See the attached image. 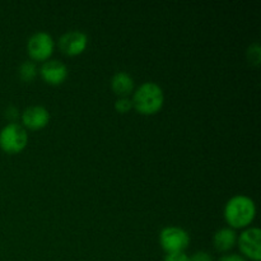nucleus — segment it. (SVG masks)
<instances>
[{
	"label": "nucleus",
	"instance_id": "f257e3e1",
	"mask_svg": "<svg viewBox=\"0 0 261 261\" xmlns=\"http://www.w3.org/2000/svg\"><path fill=\"white\" fill-rule=\"evenodd\" d=\"M256 204L250 196L234 195L224 205V219L231 228H246L254 222Z\"/></svg>",
	"mask_w": 261,
	"mask_h": 261
},
{
	"label": "nucleus",
	"instance_id": "f03ea898",
	"mask_svg": "<svg viewBox=\"0 0 261 261\" xmlns=\"http://www.w3.org/2000/svg\"><path fill=\"white\" fill-rule=\"evenodd\" d=\"M133 109L142 115H154L165 103V93L160 84L144 82L133 93Z\"/></svg>",
	"mask_w": 261,
	"mask_h": 261
},
{
	"label": "nucleus",
	"instance_id": "7ed1b4c3",
	"mask_svg": "<svg viewBox=\"0 0 261 261\" xmlns=\"http://www.w3.org/2000/svg\"><path fill=\"white\" fill-rule=\"evenodd\" d=\"M28 134L23 125L18 122H9L0 130V148L5 153L15 154L27 147Z\"/></svg>",
	"mask_w": 261,
	"mask_h": 261
},
{
	"label": "nucleus",
	"instance_id": "20e7f679",
	"mask_svg": "<svg viewBox=\"0 0 261 261\" xmlns=\"http://www.w3.org/2000/svg\"><path fill=\"white\" fill-rule=\"evenodd\" d=\"M189 244H190V236L181 227L168 226L160 232V245L167 254L185 252Z\"/></svg>",
	"mask_w": 261,
	"mask_h": 261
},
{
	"label": "nucleus",
	"instance_id": "39448f33",
	"mask_svg": "<svg viewBox=\"0 0 261 261\" xmlns=\"http://www.w3.org/2000/svg\"><path fill=\"white\" fill-rule=\"evenodd\" d=\"M55 48V41L53 36L45 31H37L27 41L28 55L35 61L48 60Z\"/></svg>",
	"mask_w": 261,
	"mask_h": 261
},
{
	"label": "nucleus",
	"instance_id": "423d86ee",
	"mask_svg": "<svg viewBox=\"0 0 261 261\" xmlns=\"http://www.w3.org/2000/svg\"><path fill=\"white\" fill-rule=\"evenodd\" d=\"M261 231L259 227L246 228L239 237L237 245L245 259L252 261L261 260Z\"/></svg>",
	"mask_w": 261,
	"mask_h": 261
},
{
	"label": "nucleus",
	"instance_id": "0eeeda50",
	"mask_svg": "<svg viewBox=\"0 0 261 261\" xmlns=\"http://www.w3.org/2000/svg\"><path fill=\"white\" fill-rule=\"evenodd\" d=\"M87 45H88V36L83 31H68L59 38V48L61 53L68 56L81 55L87 48Z\"/></svg>",
	"mask_w": 261,
	"mask_h": 261
},
{
	"label": "nucleus",
	"instance_id": "6e6552de",
	"mask_svg": "<svg viewBox=\"0 0 261 261\" xmlns=\"http://www.w3.org/2000/svg\"><path fill=\"white\" fill-rule=\"evenodd\" d=\"M38 71H40L41 78L46 83L53 84V86H59V84L64 83L69 75L68 66L58 59H48V60L43 61Z\"/></svg>",
	"mask_w": 261,
	"mask_h": 261
},
{
	"label": "nucleus",
	"instance_id": "1a4fd4ad",
	"mask_svg": "<svg viewBox=\"0 0 261 261\" xmlns=\"http://www.w3.org/2000/svg\"><path fill=\"white\" fill-rule=\"evenodd\" d=\"M23 126L31 130H40L45 127L50 121V112L41 105H33L27 107L22 112Z\"/></svg>",
	"mask_w": 261,
	"mask_h": 261
},
{
	"label": "nucleus",
	"instance_id": "9d476101",
	"mask_svg": "<svg viewBox=\"0 0 261 261\" xmlns=\"http://www.w3.org/2000/svg\"><path fill=\"white\" fill-rule=\"evenodd\" d=\"M110 84H111V89L114 91V93L119 97H129V94L134 92V79L126 71L115 73Z\"/></svg>",
	"mask_w": 261,
	"mask_h": 261
},
{
	"label": "nucleus",
	"instance_id": "9b49d317",
	"mask_svg": "<svg viewBox=\"0 0 261 261\" xmlns=\"http://www.w3.org/2000/svg\"><path fill=\"white\" fill-rule=\"evenodd\" d=\"M237 244V233L231 227L221 228L214 233L213 245L218 252H227Z\"/></svg>",
	"mask_w": 261,
	"mask_h": 261
},
{
	"label": "nucleus",
	"instance_id": "f8f14e48",
	"mask_svg": "<svg viewBox=\"0 0 261 261\" xmlns=\"http://www.w3.org/2000/svg\"><path fill=\"white\" fill-rule=\"evenodd\" d=\"M18 74H19V78L22 79L23 82H31L36 78L37 75V66L33 61H23L19 66V70H18Z\"/></svg>",
	"mask_w": 261,
	"mask_h": 261
},
{
	"label": "nucleus",
	"instance_id": "ddd939ff",
	"mask_svg": "<svg viewBox=\"0 0 261 261\" xmlns=\"http://www.w3.org/2000/svg\"><path fill=\"white\" fill-rule=\"evenodd\" d=\"M247 60L252 64V65H259L261 61V47L257 42L252 43L247 48Z\"/></svg>",
	"mask_w": 261,
	"mask_h": 261
},
{
	"label": "nucleus",
	"instance_id": "4468645a",
	"mask_svg": "<svg viewBox=\"0 0 261 261\" xmlns=\"http://www.w3.org/2000/svg\"><path fill=\"white\" fill-rule=\"evenodd\" d=\"M133 109V102L132 98L129 97H119V98L115 101V110L120 114H126L130 110Z\"/></svg>",
	"mask_w": 261,
	"mask_h": 261
},
{
	"label": "nucleus",
	"instance_id": "2eb2a0df",
	"mask_svg": "<svg viewBox=\"0 0 261 261\" xmlns=\"http://www.w3.org/2000/svg\"><path fill=\"white\" fill-rule=\"evenodd\" d=\"M189 261H213V257L206 251H196L189 257Z\"/></svg>",
	"mask_w": 261,
	"mask_h": 261
},
{
	"label": "nucleus",
	"instance_id": "dca6fc26",
	"mask_svg": "<svg viewBox=\"0 0 261 261\" xmlns=\"http://www.w3.org/2000/svg\"><path fill=\"white\" fill-rule=\"evenodd\" d=\"M165 261H189V256L185 252H173L166 255Z\"/></svg>",
	"mask_w": 261,
	"mask_h": 261
},
{
	"label": "nucleus",
	"instance_id": "f3484780",
	"mask_svg": "<svg viewBox=\"0 0 261 261\" xmlns=\"http://www.w3.org/2000/svg\"><path fill=\"white\" fill-rule=\"evenodd\" d=\"M5 116H7V119L10 120V122H15V120L19 116V111H18L17 107L9 106L5 110Z\"/></svg>",
	"mask_w": 261,
	"mask_h": 261
},
{
	"label": "nucleus",
	"instance_id": "a211bd4d",
	"mask_svg": "<svg viewBox=\"0 0 261 261\" xmlns=\"http://www.w3.org/2000/svg\"><path fill=\"white\" fill-rule=\"evenodd\" d=\"M218 261H249V260L245 259L242 255H239V254H227L219 257Z\"/></svg>",
	"mask_w": 261,
	"mask_h": 261
}]
</instances>
